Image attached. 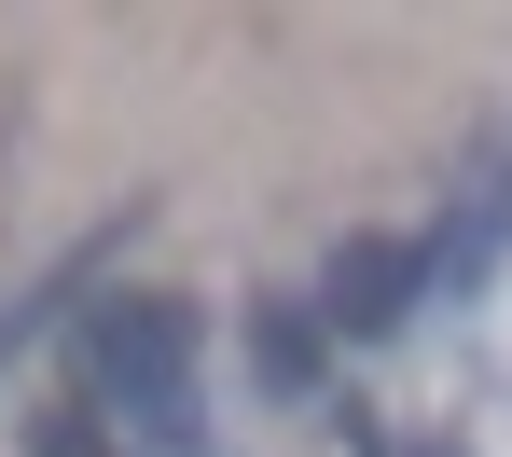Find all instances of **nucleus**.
I'll list each match as a JSON object with an SVG mask.
<instances>
[{"label":"nucleus","mask_w":512,"mask_h":457,"mask_svg":"<svg viewBox=\"0 0 512 457\" xmlns=\"http://www.w3.org/2000/svg\"><path fill=\"white\" fill-rule=\"evenodd\" d=\"M84 361H97V388L125 402V430L153 457H208L222 430H208V388H194V305L180 291H111L84 319Z\"/></svg>","instance_id":"obj_1"},{"label":"nucleus","mask_w":512,"mask_h":457,"mask_svg":"<svg viewBox=\"0 0 512 457\" xmlns=\"http://www.w3.org/2000/svg\"><path fill=\"white\" fill-rule=\"evenodd\" d=\"M416 291H429V250H416V236H346V250H333V291H319L305 319L374 347V333H402V319H416Z\"/></svg>","instance_id":"obj_2"},{"label":"nucleus","mask_w":512,"mask_h":457,"mask_svg":"<svg viewBox=\"0 0 512 457\" xmlns=\"http://www.w3.org/2000/svg\"><path fill=\"white\" fill-rule=\"evenodd\" d=\"M139 222H153V194H125V208H111L97 236H70L56 264H42V277H28V291H14V305H0V374H14V347H42V333H56V319H70V305H84V291H97V264H111V250H125Z\"/></svg>","instance_id":"obj_3"},{"label":"nucleus","mask_w":512,"mask_h":457,"mask_svg":"<svg viewBox=\"0 0 512 457\" xmlns=\"http://www.w3.org/2000/svg\"><path fill=\"white\" fill-rule=\"evenodd\" d=\"M250 374L277 402H319V374H333V333L305 319V305H250Z\"/></svg>","instance_id":"obj_4"},{"label":"nucleus","mask_w":512,"mask_h":457,"mask_svg":"<svg viewBox=\"0 0 512 457\" xmlns=\"http://www.w3.org/2000/svg\"><path fill=\"white\" fill-rule=\"evenodd\" d=\"M42 457H111V430L97 416H42Z\"/></svg>","instance_id":"obj_5"}]
</instances>
